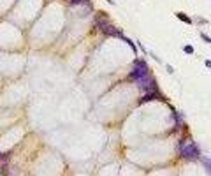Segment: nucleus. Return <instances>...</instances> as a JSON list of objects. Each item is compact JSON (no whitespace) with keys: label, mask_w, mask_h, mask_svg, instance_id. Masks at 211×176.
Returning a JSON list of instances; mask_svg holds the SVG:
<instances>
[{"label":"nucleus","mask_w":211,"mask_h":176,"mask_svg":"<svg viewBox=\"0 0 211 176\" xmlns=\"http://www.w3.org/2000/svg\"><path fill=\"white\" fill-rule=\"evenodd\" d=\"M148 74H150V67H148L146 60L137 58V60L134 62V71L129 74V79H130V81H134V83H139L141 79H144Z\"/></svg>","instance_id":"1"},{"label":"nucleus","mask_w":211,"mask_h":176,"mask_svg":"<svg viewBox=\"0 0 211 176\" xmlns=\"http://www.w3.org/2000/svg\"><path fill=\"white\" fill-rule=\"evenodd\" d=\"M178 150H180V153L183 158H187V160H197L199 157H201V150H199V146L195 145V143H185L183 139L180 141V145H178Z\"/></svg>","instance_id":"2"},{"label":"nucleus","mask_w":211,"mask_h":176,"mask_svg":"<svg viewBox=\"0 0 211 176\" xmlns=\"http://www.w3.org/2000/svg\"><path fill=\"white\" fill-rule=\"evenodd\" d=\"M102 18H104V14L99 12L95 20H97V27H99V30H101L104 35H107V37H120L121 34H123L120 28H116L114 25H111L109 21H107V18H106V20H102Z\"/></svg>","instance_id":"3"},{"label":"nucleus","mask_w":211,"mask_h":176,"mask_svg":"<svg viewBox=\"0 0 211 176\" xmlns=\"http://www.w3.org/2000/svg\"><path fill=\"white\" fill-rule=\"evenodd\" d=\"M137 86H139L142 92H160V90H158V85H157L155 78H153L151 74H148L144 79H141L139 83H137Z\"/></svg>","instance_id":"4"},{"label":"nucleus","mask_w":211,"mask_h":176,"mask_svg":"<svg viewBox=\"0 0 211 176\" xmlns=\"http://www.w3.org/2000/svg\"><path fill=\"white\" fill-rule=\"evenodd\" d=\"M155 99H162V93L160 92H146L142 97H141V104L144 102H150V101H155Z\"/></svg>","instance_id":"5"},{"label":"nucleus","mask_w":211,"mask_h":176,"mask_svg":"<svg viewBox=\"0 0 211 176\" xmlns=\"http://www.w3.org/2000/svg\"><path fill=\"white\" fill-rule=\"evenodd\" d=\"M118 39H121V41H125V42H127V44H129V46L132 48V51H134V53H137V44H134V41H130V39H129L127 35H123V34H121V35L118 37Z\"/></svg>","instance_id":"6"},{"label":"nucleus","mask_w":211,"mask_h":176,"mask_svg":"<svg viewBox=\"0 0 211 176\" xmlns=\"http://www.w3.org/2000/svg\"><path fill=\"white\" fill-rule=\"evenodd\" d=\"M176 18H178V20H181L183 23H187V25H192V23H193V21H192V18H190V16H187L185 12H176Z\"/></svg>","instance_id":"7"},{"label":"nucleus","mask_w":211,"mask_h":176,"mask_svg":"<svg viewBox=\"0 0 211 176\" xmlns=\"http://www.w3.org/2000/svg\"><path fill=\"white\" fill-rule=\"evenodd\" d=\"M202 166L206 167V171L211 174V158H204V160H202Z\"/></svg>","instance_id":"8"},{"label":"nucleus","mask_w":211,"mask_h":176,"mask_svg":"<svg viewBox=\"0 0 211 176\" xmlns=\"http://www.w3.org/2000/svg\"><path fill=\"white\" fill-rule=\"evenodd\" d=\"M70 5H81V4H88L90 0H67Z\"/></svg>","instance_id":"9"},{"label":"nucleus","mask_w":211,"mask_h":176,"mask_svg":"<svg viewBox=\"0 0 211 176\" xmlns=\"http://www.w3.org/2000/svg\"><path fill=\"white\" fill-rule=\"evenodd\" d=\"M183 51L187 53V55H192V53H193V48H192L190 44H187V46H185V48H183Z\"/></svg>","instance_id":"10"},{"label":"nucleus","mask_w":211,"mask_h":176,"mask_svg":"<svg viewBox=\"0 0 211 176\" xmlns=\"http://www.w3.org/2000/svg\"><path fill=\"white\" fill-rule=\"evenodd\" d=\"M201 39L202 41H206V42H211V37L208 35V34H201Z\"/></svg>","instance_id":"11"},{"label":"nucleus","mask_w":211,"mask_h":176,"mask_svg":"<svg viewBox=\"0 0 211 176\" xmlns=\"http://www.w3.org/2000/svg\"><path fill=\"white\" fill-rule=\"evenodd\" d=\"M167 72H169V74H172V72H174V69H172L171 65H167Z\"/></svg>","instance_id":"12"},{"label":"nucleus","mask_w":211,"mask_h":176,"mask_svg":"<svg viewBox=\"0 0 211 176\" xmlns=\"http://www.w3.org/2000/svg\"><path fill=\"white\" fill-rule=\"evenodd\" d=\"M206 65H208V67L211 69V60H206Z\"/></svg>","instance_id":"13"},{"label":"nucleus","mask_w":211,"mask_h":176,"mask_svg":"<svg viewBox=\"0 0 211 176\" xmlns=\"http://www.w3.org/2000/svg\"><path fill=\"white\" fill-rule=\"evenodd\" d=\"M0 157H2V153H0Z\"/></svg>","instance_id":"14"}]
</instances>
